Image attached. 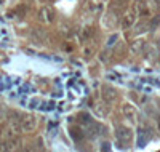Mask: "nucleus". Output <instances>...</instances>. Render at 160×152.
<instances>
[{"label": "nucleus", "instance_id": "obj_1", "mask_svg": "<svg viewBox=\"0 0 160 152\" xmlns=\"http://www.w3.org/2000/svg\"><path fill=\"white\" fill-rule=\"evenodd\" d=\"M35 125H37V122H35V119H34L32 115L24 117L22 122H21V128H22L24 131H32V130L35 128Z\"/></svg>", "mask_w": 160, "mask_h": 152}]
</instances>
